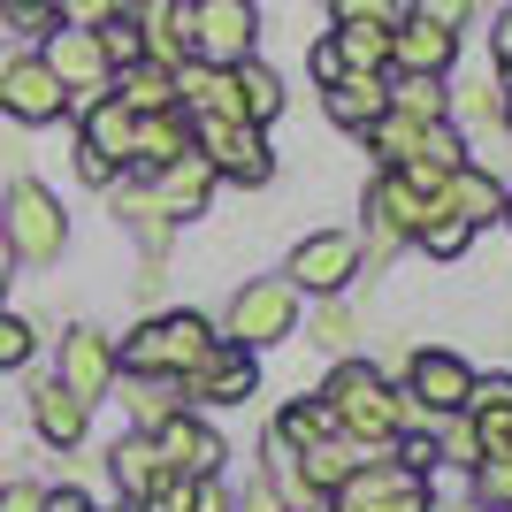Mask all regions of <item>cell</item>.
I'll return each instance as SVG.
<instances>
[{"label": "cell", "mask_w": 512, "mask_h": 512, "mask_svg": "<svg viewBox=\"0 0 512 512\" xmlns=\"http://www.w3.org/2000/svg\"><path fill=\"white\" fill-rule=\"evenodd\" d=\"M321 406H329V421H337L360 451L367 444H398V436L413 428V406L367 360H344L337 375H329V390H321Z\"/></svg>", "instance_id": "obj_1"}, {"label": "cell", "mask_w": 512, "mask_h": 512, "mask_svg": "<svg viewBox=\"0 0 512 512\" xmlns=\"http://www.w3.org/2000/svg\"><path fill=\"white\" fill-rule=\"evenodd\" d=\"M214 321L207 314H161V321H146V329H130L123 337V352H115V367H130V375H146V383H161V375H192L199 360L214 352Z\"/></svg>", "instance_id": "obj_2"}, {"label": "cell", "mask_w": 512, "mask_h": 512, "mask_svg": "<svg viewBox=\"0 0 512 512\" xmlns=\"http://www.w3.org/2000/svg\"><path fill=\"white\" fill-rule=\"evenodd\" d=\"M0 230H8V253L31 260V268H54L69 245V214L62 199L46 192V184H31V176H16L8 184V199H0Z\"/></svg>", "instance_id": "obj_3"}, {"label": "cell", "mask_w": 512, "mask_h": 512, "mask_svg": "<svg viewBox=\"0 0 512 512\" xmlns=\"http://www.w3.org/2000/svg\"><path fill=\"white\" fill-rule=\"evenodd\" d=\"M222 329H230L222 344H245V352H260V344H283L291 329H299V291H291L283 276L245 283V291L230 299V314H222Z\"/></svg>", "instance_id": "obj_4"}, {"label": "cell", "mask_w": 512, "mask_h": 512, "mask_svg": "<svg viewBox=\"0 0 512 512\" xmlns=\"http://www.w3.org/2000/svg\"><path fill=\"white\" fill-rule=\"evenodd\" d=\"M253 39H260L253 0H192V62L237 69V62H253Z\"/></svg>", "instance_id": "obj_5"}, {"label": "cell", "mask_w": 512, "mask_h": 512, "mask_svg": "<svg viewBox=\"0 0 512 512\" xmlns=\"http://www.w3.org/2000/svg\"><path fill=\"white\" fill-rule=\"evenodd\" d=\"M192 153L207 161L214 176H230V184H268V138L253 123H237V115H199L192 123Z\"/></svg>", "instance_id": "obj_6"}, {"label": "cell", "mask_w": 512, "mask_h": 512, "mask_svg": "<svg viewBox=\"0 0 512 512\" xmlns=\"http://www.w3.org/2000/svg\"><path fill=\"white\" fill-rule=\"evenodd\" d=\"M329 512H436V505H428V474H413V467H398V459L375 451V459L337 490Z\"/></svg>", "instance_id": "obj_7"}, {"label": "cell", "mask_w": 512, "mask_h": 512, "mask_svg": "<svg viewBox=\"0 0 512 512\" xmlns=\"http://www.w3.org/2000/svg\"><path fill=\"white\" fill-rule=\"evenodd\" d=\"M352 276H360V237L352 230H314V237H299L283 283H291V291H314V299H337Z\"/></svg>", "instance_id": "obj_8"}, {"label": "cell", "mask_w": 512, "mask_h": 512, "mask_svg": "<svg viewBox=\"0 0 512 512\" xmlns=\"http://www.w3.org/2000/svg\"><path fill=\"white\" fill-rule=\"evenodd\" d=\"M467 398H474V367L459 352H413V367H406L413 413H467Z\"/></svg>", "instance_id": "obj_9"}, {"label": "cell", "mask_w": 512, "mask_h": 512, "mask_svg": "<svg viewBox=\"0 0 512 512\" xmlns=\"http://www.w3.org/2000/svg\"><path fill=\"white\" fill-rule=\"evenodd\" d=\"M39 62L62 77V92L77 100V92H107V54H100V31H77V23H54L46 31V46H39Z\"/></svg>", "instance_id": "obj_10"}, {"label": "cell", "mask_w": 512, "mask_h": 512, "mask_svg": "<svg viewBox=\"0 0 512 512\" xmlns=\"http://www.w3.org/2000/svg\"><path fill=\"white\" fill-rule=\"evenodd\" d=\"M115 375H123V367H115V344L100 337V329H85V321H77V329H69L62 337V360H54V383L69 390V398H107V383H115Z\"/></svg>", "instance_id": "obj_11"}, {"label": "cell", "mask_w": 512, "mask_h": 512, "mask_svg": "<svg viewBox=\"0 0 512 512\" xmlns=\"http://www.w3.org/2000/svg\"><path fill=\"white\" fill-rule=\"evenodd\" d=\"M153 451H161V467L169 474H184V482H214L222 474V436H214L207 421H184V413H169V421L153 428Z\"/></svg>", "instance_id": "obj_12"}, {"label": "cell", "mask_w": 512, "mask_h": 512, "mask_svg": "<svg viewBox=\"0 0 512 512\" xmlns=\"http://www.w3.org/2000/svg\"><path fill=\"white\" fill-rule=\"evenodd\" d=\"M0 107H8L16 123H62V115H69V92H62V77H54L39 54H16L8 85H0Z\"/></svg>", "instance_id": "obj_13"}, {"label": "cell", "mask_w": 512, "mask_h": 512, "mask_svg": "<svg viewBox=\"0 0 512 512\" xmlns=\"http://www.w3.org/2000/svg\"><path fill=\"white\" fill-rule=\"evenodd\" d=\"M253 383H260V367H253V352H245V344H214L207 360L184 375V390H192L199 406H245V398H253Z\"/></svg>", "instance_id": "obj_14"}, {"label": "cell", "mask_w": 512, "mask_h": 512, "mask_svg": "<svg viewBox=\"0 0 512 512\" xmlns=\"http://www.w3.org/2000/svg\"><path fill=\"white\" fill-rule=\"evenodd\" d=\"M451 54H459V39L436 31V23H390V62L406 69V77H444Z\"/></svg>", "instance_id": "obj_15"}, {"label": "cell", "mask_w": 512, "mask_h": 512, "mask_svg": "<svg viewBox=\"0 0 512 512\" xmlns=\"http://www.w3.org/2000/svg\"><path fill=\"white\" fill-rule=\"evenodd\" d=\"M85 421H92V406L85 398H69L54 375H46L39 390H31V428H39L54 451H69V444H85Z\"/></svg>", "instance_id": "obj_16"}, {"label": "cell", "mask_w": 512, "mask_h": 512, "mask_svg": "<svg viewBox=\"0 0 512 512\" xmlns=\"http://www.w3.org/2000/svg\"><path fill=\"white\" fill-rule=\"evenodd\" d=\"M436 207L459 214L467 230H482V222H497V214H505V184H497V176H482V169H451L444 192H436Z\"/></svg>", "instance_id": "obj_17"}, {"label": "cell", "mask_w": 512, "mask_h": 512, "mask_svg": "<svg viewBox=\"0 0 512 512\" xmlns=\"http://www.w3.org/2000/svg\"><path fill=\"white\" fill-rule=\"evenodd\" d=\"M184 153H192V130L176 123V107L169 115H138V130H130V169L161 176L169 161H184Z\"/></svg>", "instance_id": "obj_18"}, {"label": "cell", "mask_w": 512, "mask_h": 512, "mask_svg": "<svg viewBox=\"0 0 512 512\" xmlns=\"http://www.w3.org/2000/svg\"><path fill=\"white\" fill-rule=\"evenodd\" d=\"M130 130H138V115H130L115 92H100V100L85 107V138H77V146H92L107 169H123V161H130Z\"/></svg>", "instance_id": "obj_19"}, {"label": "cell", "mask_w": 512, "mask_h": 512, "mask_svg": "<svg viewBox=\"0 0 512 512\" xmlns=\"http://www.w3.org/2000/svg\"><path fill=\"white\" fill-rule=\"evenodd\" d=\"M367 467V451L352 444V436H321L314 451H299V474H306V490H329L337 497L344 482H352V474Z\"/></svg>", "instance_id": "obj_20"}, {"label": "cell", "mask_w": 512, "mask_h": 512, "mask_svg": "<svg viewBox=\"0 0 512 512\" xmlns=\"http://www.w3.org/2000/svg\"><path fill=\"white\" fill-rule=\"evenodd\" d=\"M337 62L344 77H383L390 69V23H337Z\"/></svg>", "instance_id": "obj_21"}, {"label": "cell", "mask_w": 512, "mask_h": 512, "mask_svg": "<svg viewBox=\"0 0 512 512\" xmlns=\"http://www.w3.org/2000/svg\"><path fill=\"white\" fill-rule=\"evenodd\" d=\"M329 115H337L344 130L383 123V115H390V85H383V77H337V85H329Z\"/></svg>", "instance_id": "obj_22"}, {"label": "cell", "mask_w": 512, "mask_h": 512, "mask_svg": "<svg viewBox=\"0 0 512 512\" xmlns=\"http://www.w3.org/2000/svg\"><path fill=\"white\" fill-rule=\"evenodd\" d=\"M207 192H214V169L199 161V153H184V161H169V169L153 176V199H161L169 214H199Z\"/></svg>", "instance_id": "obj_23"}, {"label": "cell", "mask_w": 512, "mask_h": 512, "mask_svg": "<svg viewBox=\"0 0 512 512\" xmlns=\"http://www.w3.org/2000/svg\"><path fill=\"white\" fill-rule=\"evenodd\" d=\"M107 467H115V482H123V497H130V505H146V497H153V482L169 474V467H161V451H153V436H123V444L107 451Z\"/></svg>", "instance_id": "obj_24"}, {"label": "cell", "mask_w": 512, "mask_h": 512, "mask_svg": "<svg viewBox=\"0 0 512 512\" xmlns=\"http://www.w3.org/2000/svg\"><path fill=\"white\" fill-rule=\"evenodd\" d=\"M367 207H375V222H383L390 237H421V222H428V199L413 192V184H406L398 169H390L383 184H375V199H367Z\"/></svg>", "instance_id": "obj_25"}, {"label": "cell", "mask_w": 512, "mask_h": 512, "mask_svg": "<svg viewBox=\"0 0 512 512\" xmlns=\"http://www.w3.org/2000/svg\"><path fill=\"white\" fill-rule=\"evenodd\" d=\"M230 85H237V115H245V123H276L283 115V77L276 69H260V62H237L230 69Z\"/></svg>", "instance_id": "obj_26"}, {"label": "cell", "mask_w": 512, "mask_h": 512, "mask_svg": "<svg viewBox=\"0 0 512 512\" xmlns=\"http://www.w3.org/2000/svg\"><path fill=\"white\" fill-rule=\"evenodd\" d=\"M176 100L199 107V115H237V85H230V69H207V62L176 69ZM237 123H245V115H237Z\"/></svg>", "instance_id": "obj_27"}, {"label": "cell", "mask_w": 512, "mask_h": 512, "mask_svg": "<svg viewBox=\"0 0 512 512\" xmlns=\"http://www.w3.org/2000/svg\"><path fill=\"white\" fill-rule=\"evenodd\" d=\"M115 100H123L130 115H169V107H176V69H161V62H130Z\"/></svg>", "instance_id": "obj_28"}, {"label": "cell", "mask_w": 512, "mask_h": 512, "mask_svg": "<svg viewBox=\"0 0 512 512\" xmlns=\"http://www.w3.org/2000/svg\"><path fill=\"white\" fill-rule=\"evenodd\" d=\"M115 214H123L130 230L146 237V253H161V237H169V207L153 192H138V184H115Z\"/></svg>", "instance_id": "obj_29"}, {"label": "cell", "mask_w": 512, "mask_h": 512, "mask_svg": "<svg viewBox=\"0 0 512 512\" xmlns=\"http://www.w3.org/2000/svg\"><path fill=\"white\" fill-rule=\"evenodd\" d=\"M321 436H337V421H329V406H321V398H299V406H283V421H276V444H291V451H314Z\"/></svg>", "instance_id": "obj_30"}, {"label": "cell", "mask_w": 512, "mask_h": 512, "mask_svg": "<svg viewBox=\"0 0 512 512\" xmlns=\"http://www.w3.org/2000/svg\"><path fill=\"white\" fill-rule=\"evenodd\" d=\"M444 85L436 77H398L390 85V115H413V123H444Z\"/></svg>", "instance_id": "obj_31"}, {"label": "cell", "mask_w": 512, "mask_h": 512, "mask_svg": "<svg viewBox=\"0 0 512 512\" xmlns=\"http://www.w3.org/2000/svg\"><path fill=\"white\" fill-rule=\"evenodd\" d=\"M474 459H512V406H474Z\"/></svg>", "instance_id": "obj_32"}, {"label": "cell", "mask_w": 512, "mask_h": 512, "mask_svg": "<svg viewBox=\"0 0 512 512\" xmlns=\"http://www.w3.org/2000/svg\"><path fill=\"white\" fill-rule=\"evenodd\" d=\"M482 512H512V459H474V497Z\"/></svg>", "instance_id": "obj_33"}, {"label": "cell", "mask_w": 512, "mask_h": 512, "mask_svg": "<svg viewBox=\"0 0 512 512\" xmlns=\"http://www.w3.org/2000/svg\"><path fill=\"white\" fill-rule=\"evenodd\" d=\"M467 222H459V214H444V207H428V222H421V237H413V245H428V253H436V260H459V253H467Z\"/></svg>", "instance_id": "obj_34"}, {"label": "cell", "mask_w": 512, "mask_h": 512, "mask_svg": "<svg viewBox=\"0 0 512 512\" xmlns=\"http://www.w3.org/2000/svg\"><path fill=\"white\" fill-rule=\"evenodd\" d=\"M31 352H39V329L23 314H0V367H23Z\"/></svg>", "instance_id": "obj_35"}, {"label": "cell", "mask_w": 512, "mask_h": 512, "mask_svg": "<svg viewBox=\"0 0 512 512\" xmlns=\"http://www.w3.org/2000/svg\"><path fill=\"white\" fill-rule=\"evenodd\" d=\"M115 16H123V0H54V23H77V31H100Z\"/></svg>", "instance_id": "obj_36"}, {"label": "cell", "mask_w": 512, "mask_h": 512, "mask_svg": "<svg viewBox=\"0 0 512 512\" xmlns=\"http://www.w3.org/2000/svg\"><path fill=\"white\" fill-rule=\"evenodd\" d=\"M467 16H474V0H413V23H436V31H451V39H459Z\"/></svg>", "instance_id": "obj_37"}, {"label": "cell", "mask_w": 512, "mask_h": 512, "mask_svg": "<svg viewBox=\"0 0 512 512\" xmlns=\"http://www.w3.org/2000/svg\"><path fill=\"white\" fill-rule=\"evenodd\" d=\"M0 16H8V31H54V8H46V0H0Z\"/></svg>", "instance_id": "obj_38"}, {"label": "cell", "mask_w": 512, "mask_h": 512, "mask_svg": "<svg viewBox=\"0 0 512 512\" xmlns=\"http://www.w3.org/2000/svg\"><path fill=\"white\" fill-rule=\"evenodd\" d=\"M436 459H444V451L428 444V436H398V467H413V474H436Z\"/></svg>", "instance_id": "obj_39"}, {"label": "cell", "mask_w": 512, "mask_h": 512, "mask_svg": "<svg viewBox=\"0 0 512 512\" xmlns=\"http://www.w3.org/2000/svg\"><path fill=\"white\" fill-rule=\"evenodd\" d=\"M337 23H390V0H329Z\"/></svg>", "instance_id": "obj_40"}, {"label": "cell", "mask_w": 512, "mask_h": 512, "mask_svg": "<svg viewBox=\"0 0 512 512\" xmlns=\"http://www.w3.org/2000/svg\"><path fill=\"white\" fill-rule=\"evenodd\" d=\"M0 512H46V490L39 482H8V490H0Z\"/></svg>", "instance_id": "obj_41"}, {"label": "cell", "mask_w": 512, "mask_h": 512, "mask_svg": "<svg viewBox=\"0 0 512 512\" xmlns=\"http://www.w3.org/2000/svg\"><path fill=\"white\" fill-rule=\"evenodd\" d=\"M467 406H512V375H490V383L474 375V398H467Z\"/></svg>", "instance_id": "obj_42"}, {"label": "cell", "mask_w": 512, "mask_h": 512, "mask_svg": "<svg viewBox=\"0 0 512 512\" xmlns=\"http://www.w3.org/2000/svg\"><path fill=\"white\" fill-rule=\"evenodd\" d=\"M314 337H321V344H352V314H344V306H329V314L314 321Z\"/></svg>", "instance_id": "obj_43"}, {"label": "cell", "mask_w": 512, "mask_h": 512, "mask_svg": "<svg viewBox=\"0 0 512 512\" xmlns=\"http://www.w3.org/2000/svg\"><path fill=\"white\" fill-rule=\"evenodd\" d=\"M77 176H85V184H115V169H107L92 146H77Z\"/></svg>", "instance_id": "obj_44"}, {"label": "cell", "mask_w": 512, "mask_h": 512, "mask_svg": "<svg viewBox=\"0 0 512 512\" xmlns=\"http://www.w3.org/2000/svg\"><path fill=\"white\" fill-rule=\"evenodd\" d=\"M46 512H92V497H85V490H69V482H62V490H46Z\"/></svg>", "instance_id": "obj_45"}, {"label": "cell", "mask_w": 512, "mask_h": 512, "mask_svg": "<svg viewBox=\"0 0 512 512\" xmlns=\"http://www.w3.org/2000/svg\"><path fill=\"white\" fill-rule=\"evenodd\" d=\"M314 77H321V85H337V77H344V62H337V46H329V39L314 46Z\"/></svg>", "instance_id": "obj_46"}, {"label": "cell", "mask_w": 512, "mask_h": 512, "mask_svg": "<svg viewBox=\"0 0 512 512\" xmlns=\"http://www.w3.org/2000/svg\"><path fill=\"white\" fill-rule=\"evenodd\" d=\"M497 62H512V8L497 16Z\"/></svg>", "instance_id": "obj_47"}, {"label": "cell", "mask_w": 512, "mask_h": 512, "mask_svg": "<svg viewBox=\"0 0 512 512\" xmlns=\"http://www.w3.org/2000/svg\"><path fill=\"white\" fill-rule=\"evenodd\" d=\"M8 276H16V253H8V230H0V291H8Z\"/></svg>", "instance_id": "obj_48"}, {"label": "cell", "mask_w": 512, "mask_h": 512, "mask_svg": "<svg viewBox=\"0 0 512 512\" xmlns=\"http://www.w3.org/2000/svg\"><path fill=\"white\" fill-rule=\"evenodd\" d=\"M8 69H16V46H0V85H8Z\"/></svg>", "instance_id": "obj_49"}, {"label": "cell", "mask_w": 512, "mask_h": 512, "mask_svg": "<svg viewBox=\"0 0 512 512\" xmlns=\"http://www.w3.org/2000/svg\"><path fill=\"white\" fill-rule=\"evenodd\" d=\"M123 512H146V505H130V497H123Z\"/></svg>", "instance_id": "obj_50"}, {"label": "cell", "mask_w": 512, "mask_h": 512, "mask_svg": "<svg viewBox=\"0 0 512 512\" xmlns=\"http://www.w3.org/2000/svg\"><path fill=\"white\" fill-rule=\"evenodd\" d=\"M505 123H512V100H505Z\"/></svg>", "instance_id": "obj_51"}, {"label": "cell", "mask_w": 512, "mask_h": 512, "mask_svg": "<svg viewBox=\"0 0 512 512\" xmlns=\"http://www.w3.org/2000/svg\"><path fill=\"white\" fill-rule=\"evenodd\" d=\"M459 512H482V505H459Z\"/></svg>", "instance_id": "obj_52"}, {"label": "cell", "mask_w": 512, "mask_h": 512, "mask_svg": "<svg viewBox=\"0 0 512 512\" xmlns=\"http://www.w3.org/2000/svg\"><path fill=\"white\" fill-rule=\"evenodd\" d=\"M505 214H512V192H505Z\"/></svg>", "instance_id": "obj_53"}]
</instances>
